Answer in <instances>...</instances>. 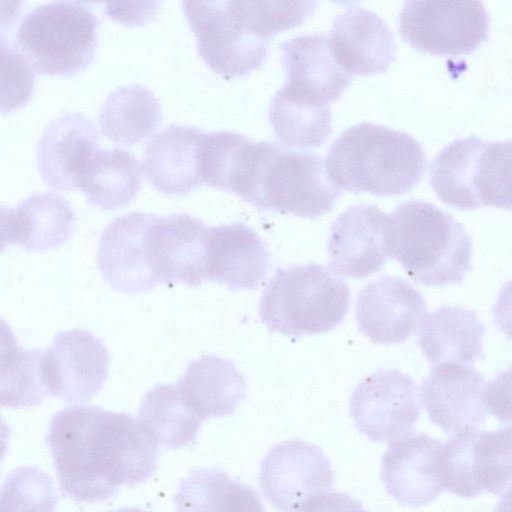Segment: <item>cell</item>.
I'll return each mask as SVG.
<instances>
[{
  "label": "cell",
  "mask_w": 512,
  "mask_h": 512,
  "mask_svg": "<svg viewBox=\"0 0 512 512\" xmlns=\"http://www.w3.org/2000/svg\"><path fill=\"white\" fill-rule=\"evenodd\" d=\"M47 443L59 486L75 502L105 501L157 470L158 445L138 418L122 412L66 407L52 417Z\"/></svg>",
  "instance_id": "cell-1"
},
{
  "label": "cell",
  "mask_w": 512,
  "mask_h": 512,
  "mask_svg": "<svg viewBox=\"0 0 512 512\" xmlns=\"http://www.w3.org/2000/svg\"><path fill=\"white\" fill-rule=\"evenodd\" d=\"M230 192L262 209L316 219L330 212L341 191L329 180L321 156L272 142L243 147Z\"/></svg>",
  "instance_id": "cell-2"
},
{
  "label": "cell",
  "mask_w": 512,
  "mask_h": 512,
  "mask_svg": "<svg viewBox=\"0 0 512 512\" xmlns=\"http://www.w3.org/2000/svg\"><path fill=\"white\" fill-rule=\"evenodd\" d=\"M426 165V152L413 136L367 121L343 131L324 160L326 174L338 189L381 197L413 189Z\"/></svg>",
  "instance_id": "cell-3"
},
{
  "label": "cell",
  "mask_w": 512,
  "mask_h": 512,
  "mask_svg": "<svg viewBox=\"0 0 512 512\" xmlns=\"http://www.w3.org/2000/svg\"><path fill=\"white\" fill-rule=\"evenodd\" d=\"M391 217V258L417 284H461L471 267V238L450 213L427 201L400 203Z\"/></svg>",
  "instance_id": "cell-4"
},
{
  "label": "cell",
  "mask_w": 512,
  "mask_h": 512,
  "mask_svg": "<svg viewBox=\"0 0 512 512\" xmlns=\"http://www.w3.org/2000/svg\"><path fill=\"white\" fill-rule=\"evenodd\" d=\"M348 285L319 263L278 269L259 302L262 323L272 333L302 337L325 333L345 318Z\"/></svg>",
  "instance_id": "cell-5"
},
{
  "label": "cell",
  "mask_w": 512,
  "mask_h": 512,
  "mask_svg": "<svg viewBox=\"0 0 512 512\" xmlns=\"http://www.w3.org/2000/svg\"><path fill=\"white\" fill-rule=\"evenodd\" d=\"M511 141L461 137L444 146L430 166L437 196L460 210L511 208Z\"/></svg>",
  "instance_id": "cell-6"
},
{
  "label": "cell",
  "mask_w": 512,
  "mask_h": 512,
  "mask_svg": "<svg viewBox=\"0 0 512 512\" xmlns=\"http://www.w3.org/2000/svg\"><path fill=\"white\" fill-rule=\"evenodd\" d=\"M98 26L86 2H48L25 14L15 44L38 73L71 75L94 60Z\"/></svg>",
  "instance_id": "cell-7"
},
{
  "label": "cell",
  "mask_w": 512,
  "mask_h": 512,
  "mask_svg": "<svg viewBox=\"0 0 512 512\" xmlns=\"http://www.w3.org/2000/svg\"><path fill=\"white\" fill-rule=\"evenodd\" d=\"M182 7L198 54L216 74L242 77L263 64L270 40L257 32L246 1H183Z\"/></svg>",
  "instance_id": "cell-8"
},
{
  "label": "cell",
  "mask_w": 512,
  "mask_h": 512,
  "mask_svg": "<svg viewBox=\"0 0 512 512\" xmlns=\"http://www.w3.org/2000/svg\"><path fill=\"white\" fill-rule=\"evenodd\" d=\"M444 490L465 498L501 494L511 483V428L468 427L455 432L441 449Z\"/></svg>",
  "instance_id": "cell-9"
},
{
  "label": "cell",
  "mask_w": 512,
  "mask_h": 512,
  "mask_svg": "<svg viewBox=\"0 0 512 512\" xmlns=\"http://www.w3.org/2000/svg\"><path fill=\"white\" fill-rule=\"evenodd\" d=\"M399 31L411 46L433 55L474 52L489 34V15L481 1H406Z\"/></svg>",
  "instance_id": "cell-10"
},
{
  "label": "cell",
  "mask_w": 512,
  "mask_h": 512,
  "mask_svg": "<svg viewBox=\"0 0 512 512\" xmlns=\"http://www.w3.org/2000/svg\"><path fill=\"white\" fill-rule=\"evenodd\" d=\"M420 412L418 384L397 369L367 376L355 386L350 399L356 429L373 442L392 443L410 434Z\"/></svg>",
  "instance_id": "cell-11"
},
{
  "label": "cell",
  "mask_w": 512,
  "mask_h": 512,
  "mask_svg": "<svg viewBox=\"0 0 512 512\" xmlns=\"http://www.w3.org/2000/svg\"><path fill=\"white\" fill-rule=\"evenodd\" d=\"M207 226L197 217L181 213L145 216L142 249L147 271L155 285L200 286L205 278Z\"/></svg>",
  "instance_id": "cell-12"
},
{
  "label": "cell",
  "mask_w": 512,
  "mask_h": 512,
  "mask_svg": "<svg viewBox=\"0 0 512 512\" xmlns=\"http://www.w3.org/2000/svg\"><path fill=\"white\" fill-rule=\"evenodd\" d=\"M110 357L103 342L85 329L59 332L42 352L46 395L66 402H87L103 387Z\"/></svg>",
  "instance_id": "cell-13"
},
{
  "label": "cell",
  "mask_w": 512,
  "mask_h": 512,
  "mask_svg": "<svg viewBox=\"0 0 512 512\" xmlns=\"http://www.w3.org/2000/svg\"><path fill=\"white\" fill-rule=\"evenodd\" d=\"M333 482L327 456L318 446L300 439L276 444L260 466L262 493L282 512H296L309 497L331 490Z\"/></svg>",
  "instance_id": "cell-14"
},
{
  "label": "cell",
  "mask_w": 512,
  "mask_h": 512,
  "mask_svg": "<svg viewBox=\"0 0 512 512\" xmlns=\"http://www.w3.org/2000/svg\"><path fill=\"white\" fill-rule=\"evenodd\" d=\"M391 217L371 204L349 207L331 226L330 270L362 279L378 272L391 258Z\"/></svg>",
  "instance_id": "cell-15"
},
{
  "label": "cell",
  "mask_w": 512,
  "mask_h": 512,
  "mask_svg": "<svg viewBox=\"0 0 512 512\" xmlns=\"http://www.w3.org/2000/svg\"><path fill=\"white\" fill-rule=\"evenodd\" d=\"M426 316L422 294L399 277L381 276L367 283L357 296L358 329L374 343H403L419 330Z\"/></svg>",
  "instance_id": "cell-16"
},
{
  "label": "cell",
  "mask_w": 512,
  "mask_h": 512,
  "mask_svg": "<svg viewBox=\"0 0 512 512\" xmlns=\"http://www.w3.org/2000/svg\"><path fill=\"white\" fill-rule=\"evenodd\" d=\"M420 397L430 421L446 433L481 425L491 414L488 384L471 365L433 366Z\"/></svg>",
  "instance_id": "cell-17"
},
{
  "label": "cell",
  "mask_w": 512,
  "mask_h": 512,
  "mask_svg": "<svg viewBox=\"0 0 512 512\" xmlns=\"http://www.w3.org/2000/svg\"><path fill=\"white\" fill-rule=\"evenodd\" d=\"M442 443L425 433L408 434L390 443L381 459L380 478L403 506L418 508L444 491L441 477Z\"/></svg>",
  "instance_id": "cell-18"
},
{
  "label": "cell",
  "mask_w": 512,
  "mask_h": 512,
  "mask_svg": "<svg viewBox=\"0 0 512 512\" xmlns=\"http://www.w3.org/2000/svg\"><path fill=\"white\" fill-rule=\"evenodd\" d=\"M327 38L337 63L351 77L386 72L395 59L393 31L361 6H349L338 14Z\"/></svg>",
  "instance_id": "cell-19"
},
{
  "label": "cell",
  "mask_w": 512,
  "mask_h": 512,
  "mask_svg": "<svg viewBox=\"0 0 512 512\" xmlns=\"http://www.w3.org/2000/svg\"><path fill=\"white\" fill-rule=\"evenodd\" d=\"M270 255L258 234L243 222L207 227L205 278L229 290H252L266 277Z\"/></svg>",
  "instance_id": "cell-20"
},
{
  "label": "cell",
  "mask_w": 512,
  "mask_h": 512,
  "mask_svg": "<svg viewBox=\"0 0 512 512\" xmlns=\"http://www.w3.org/2000/svg\"><path fill=\"white\" fill-rule=\"evenodd\" d=\"M95 125L83 114L63 112L44 128L37 151L42 179L57 190L77 188L98 148Z\"/></svg>",
  "instance_id": "cell-21"
},
{
  "label": "cell",
  "mask_w": 512,
  "mask_h": 512,
  "mask_svg": "<svg viewBox=\"0 0 512 512\" xmlns=\"http://www.w3.org/2000/svg\"><path fill=\"white\" fill-rule=\"evenodd\" d=\"M204 132L170 125L147 143L144 170L150 184L165 195H184L203 184L199 154Z\"/></svg>",
  "instance_id": "cell-22"
},
{
  "label": "cell",
  "mask_w": 512,
  "mask_h": 512,
  "mask_svg": "<svg viewBox=\"0 0 512 512\" xmlns=\"http://www.w3.org/2000/svg\"><path fill=\"white\" fill-rule=\"evenodd\" d=\"M176 387L185 405L202 422L232 415L246 396L243 374L232 361L216 355L191 361Z\"/></svg>",
  "instance_id": "cell-23"
},
{
  "label": "cell",
  "mask_w": 512,
  "mask_h": 512,
  "mask_svg": "<svg viewBox=\"0 0 512 512\" xmlns=\"http://www.w3.org/2000/svg\"><path fill=\"white\" fill-rule=\"evenodd\" d=\"M143 212H130L113 219L103 230L97 251V266L103 279L116 291L136 295L155 287L142 254Z\"/></svg>",
  "instance_id": "cell-24"
},
{
  "label": "cell",
  "mask_w": 512,
  "mask_h": 512,
  "mask_svg": "<svg viewBox=\"0 0 512 512\" xmlns=\"http://www.w3.org/2000/svg\"><path fill=\"white\" fill-rule=\"evenodd\" d=\"M269 122L279 145L286 149L317 148L332 132L330 104L287 81L271 100Z\"/></svg>",
  "instance_id": "cell-25"
},
{
  "label": "cell",
  "mask_w": 512,
  "mask_h": 512,
  "mask_svg": "<svg viewBox=\"0 0 512 512\" xmlns=\"http://www.w3.org/2000/svg\"><path fill=\"white\" fill-rule=\"evenodd\" d=\"M417 344L428 362L473 364L481 358L484 325L477 314L460 306H444L428 314Z\"/></svg>",
  "instance_id": "cell-26"
},
{
  "label": "cell",
  "mask_w": 512,
  "mask_h": 512,
  "mask_svg": "<svg viewBox=\"0 0 512 512\" xmlns=\"http://www.w3.org/2000/svg\"><path fill=\"white\" fill-rule=\"evenodd\" d=\"M285 81L297 84L330 103L340 98L352 77L334 58L327 35L309 33L281 45Z\"/></svg>",
  "instance_id": "cell-27"
},
{
  "label": "cell",
  "mask_w": 512,
  "mask_h": 512,
  "mask_svg": "<svg viewBox=\"0 0 512 512\" xmlns=\"http://www.w3.org/2000/svg\"><path fill=\"white\" fill-rule=\"evenodd\" d=\"M142 164L122 148L97 150L85 167L77 188L88 202L103 210H114L131 202L143 180Z\"/></svg>",
  "instance_id": "cell-28"
},
{
  "label": "cell",
  "mask_w": 512,
  "mask_h": 512,
  "mask_svg": "<svg viewBox=\"0 0 512 512\" xmlns=\"http://www.w3.org/2000/svg\"><path fill=\"white\" fill-rule=\"evenodd\" d=\"M173 500L175 512H265L256 490L217 469L191 471Z\"/></svg>",
  "instance_id": "cell-29"
},
{
  "label": "cell",
  "mask_w": 512,
  "mask_h": 512,
  "mask_svg": "<svg viewBox=\"0 0 512 512\" xmlns=\"http://www.w3.org/2000/svg\"><path fill=\"white\" fill-rule=\"evenodd\" d=\"M161 103L146 87L123 85L113 90L99 113L103 135L114 143L132 145L149 137L160 125Z\"/></svg>",
  "instance_id": "cell-30"
},
{
  "label": "cell",
  "mask_w": 512,
  "mask_h": 512,
  "mask_svg": "<svg viewBox=\"0 0 512 512\" xmlns=\"http://www.w3.org/2000/svg\"><path fill=\"white\" fill-rule=\"evenodd\" d=\"M75 223L74 212L63 197L34 193L14 209V244L33 251L56 249L69 240Z\"/></svg>",
  "instance_id": "cell-31"
},
{
  "label": "cell",
  "mask_w": 512,
  "mask_h": 512,
  "mask_svg": "<svg viewBox=\"0 0 512 512\" xmlns=\"http://www.w3.org/2000/svg\"><path fill=\"white\" fill-rule=\"evenodd\" d=\"M138 420L156 444L178 449L195 442L202 421L183 402L176 384H158L140 404Z\"/></svg>",
  "instance_id": "cell-32"
},
{
  "label": "cell",
  "mask_w": 512,
  "mask_h": 512,
  "mask_svg": "<svg viewBox=\"0 0 512 512\" xmlns=\"http://www.w3.org/2000/svg\"><path fill=\"white\" fill-rule=\"evenodd\" d=\"M42 352L17 340L0 348V407L30 408L43 402Z\"/></svg>",
  "instance_id": "cell-33"
},
{
  "label": "cell",
  "mask_w": 512,
  "mask_h": 512,
  "mask_svg": "<svg viewBox=\"0 0 512 512\" xmlns=\"http://www.w3.org/2000/svg\"><path fill=\"white\" fill-rule=\"evenodd\" d=\"M56 506L53 480L37 467L15 469L0 489V512H56Z\"/></svg>",
  "instance_id": "cell-34"
},
{
  "label": "cell",
  "mask_w": 512,
  "mask_h": 512,
  "mask_svg": "<svg viewBox=\"0 0 512 512\" xmlns=\"http://www.w3.org/2000/svg\"><path fill=\"white\" fill-rule=\"evenodd\" d=\"M35 73L16 44L0 35V113L23 107L32 97Z\"/></svg>",
  "instance_id": "cell-35"
},
{
  "label": "cell",
  "mask_w": 512,
  "mask_h": 512,
  "mask_svg": "<svg viewBox=\"0 0 512 512\" xmlns=\"http://www.w3.org/2000/svg\"><path fill=\"white\" fill-rule=\"evenodd\" d=\"M362 504L347 493L322 491L309 497L296 512H364Z\"/></svg>",
  "instance_id": "cell-36"
},
{
  "label": "cell",
  "mask_w": 512,
  "mask_h": 512,
  "mask_svg": "<svg viewBox=\"0 0 512 512\" xmlns=\"http://www.w3.org/2000/svg\"><path fill=\"white\" fill-rule=\"evenodd\" d=\"M24 5L22 1H0V35L7 36L13 31Z\"/></svg>",
  "instance_id": "cell-37"
},
{
  "label": "cell",
  "mask_w": 512,
  "mask_h": 512,
  "mask_svg": "<svg viewBox=\"0 0 512 512\" xmlns=\"http://www.w3.org/2000/svg\"><path fill=\"white\" fill-rule=\"evenodd\" d=\"M14 209L0 205V253L14 243Z\"/></svg>",
  "instance_id": "cell-38"
},
{
  "label": "cell",
  "mask_w": 512,
  "mask_h": 512,
  "mask_svg": "<svg viewBox=\"0 0 512 512\" xmlns=\"http://www.w3.org/2000/svg\"><path fill=\"white\" fill-rule=\"evenodd\" d=\"M10 430L5 420L0 415V461L7 452Z\"/></svg>",
  "instance_id": "cell-39"
},
{
  "label": "cell",
  "mask_w": 512,
  "mask_h": 512,
  "mask_svg": "<svg viewBox=\"0 0 512 512\" xmlns=\"http://www.w3.org/2000/svg\"><path fill=\"white\" fill-rule=\"evenodd\" d=\"M16 340L11 327L0 318V348Z\"/></svg>",
  "instance_id": "cell-40"
},
{
  "label": "cell",
  "mask_w": 512,
  "mask_h": 512,
  "mask_svg": "<svg viewBox=\"0 0 512 512\" xmlns=\"http://www.w3.org/2000/svg\"><path fill=\"white\" fill-rule=\"evenodd\" d=\"M111 512H147V511L141 510L139 508H120V509H117V510L111 511Z\"/></svg>",
  "instance_id": "cell-41"
},
{
  "label": "cell",
  "mask_w": 512,
  "mask_h": 512,
  "mask_svg": "<svg viewBox=\"0 0 512 512\" xmlns=\"http://www.w3.org/2000/svg\"><path fill=\"white\" fill-rule=\"evenodd\" d=\"M364 512H368L367 510H365Z\"/></svg>",
  "instance_id": "cell-42"
}]
</instances>
